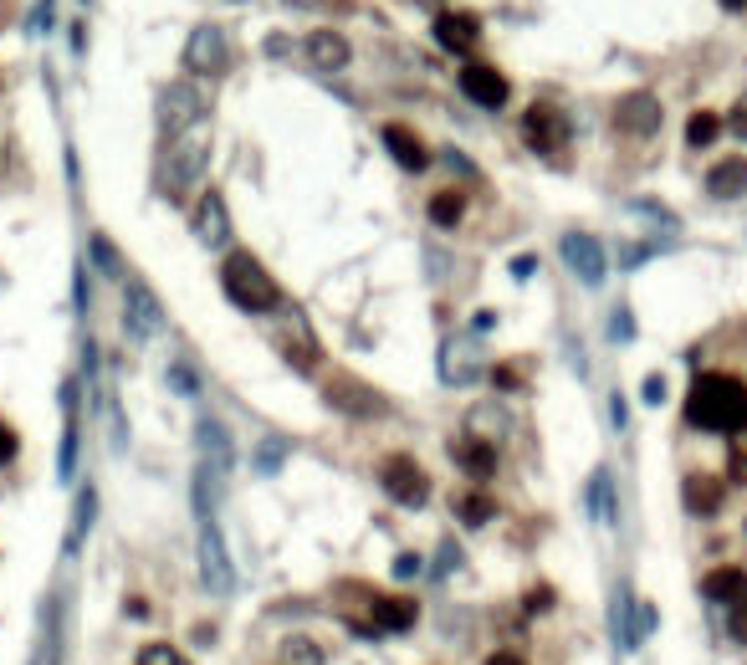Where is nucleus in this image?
I'll list each match as a JSON object with an SVG mask.
<instances>
[{
	"instance_id": "1",
	"label": "nucleus",
	"mask_w": 747,
	"mask_h": 665,
	"mask_svg": "<svg viewBox=\"0 0 747 665\" xmlns=\"http://www.w3.org/2000/svg\"><path fill=\"white\" fill-rule=\"evenodd\" d=\"M747 420V384L737 374H696L686 389V425L691 430H737Z\"/></svg>"
},
{
	"instance_id": "2",
	"label": "nucleus",
	"mask_w": 747,
	"mask_h": 665,
	"mask_svg": "<svg viewBox=\"0 0 747 665\" xmlns=\"http://www.w3.org/2000/svg\"><path fill=\"white\" fill-rule=\"evenodd\" d=\"M210 144H215L210 123H195L185 133H174L169 149H164V164H159V195L180 200L190 185H200L205 169H210Z\"/></svg>"
},
{
	"instance_id": "3",
	"label": "nucleus",
	"mask_w": 747,
	"mask_h": 665,
	"mask_svg": "<svg viewBox=\"0 0 747 665\" xmlns=\"http://www.w3.org/2000/svg\"><path fill=\"white\" fill-rule=\"evenodd\" d=\"M221 292L241 307V313H272V307H282L277 277H272L251 251H231V256L221 261Z\"/></svg>"
},
{
	"instance_id": "4",
	"label": "nucleus",
	"mask_w": 747,
	"mask_h": 665,
	"mask_svg": "<svg viewBox=\"0 0 747 665\" xmlns=\"http://www.w3.org/2000/svg\"><path fill=\"white\" fill-rule=\"evenodd\" d=\"M323 399L333 415H348V420H389V410H394L374 384H364L359 374H343V369H333L323 379Z\"/></svg>"
},
{
	"instance_id": "5",
	"label": "nucleus",
	"mask_w": 747,
	"mask_h": 665,
	"mask_svg": "<svg viewBox=\"0 0 747 665\" xmlns=\"http://www.w3.org/2000/svg\"><path fill=\"white\" fill-rule=\"evenodd\" d=\"M379 486H384V497L389 502H400V507H425L430 502V476L415 456L405 451H389L379 461Z\"/></svg>"
},
{
	"instance_id": "6",
	"label": "nucleus",
	"mask_w": 747,
	"mask_h": 665,
	"mask_svg": "<svg viewBox=\"0 0 747 665\" xmlns=\"http://www.w3.org/2000/svg\"><path fill=\"white\" fill-rule=\"evenodd\" d=\"M195 558H200V584H205V594L226 599V594L236 589V568H231V553H226V538H221V527H215V517L200 522Z\"/></svg>"
},
{
	"instance_id": "7",
	"label": "nucleus",
	"mask_w": 747,
	"mask_h": 665,
	"mask_svg": "<svg viewBox=\"0 0 747 665\" xmlns=\"http://www.w3.org/2000/svg\"><path fill=\"white\" fill-rule=\"evenodd\" d=\"M159 328H164V307H159L154 287H149L144 277H128V292H123V333L134 338V343H144V338H154Z\"/></svg>"
},
{
	"instance_id": "8",
	"label": "nucleus",
	"mask_w": 747,
	"mask_h": 665,
	"mask_svg": "<svg viewBox=\"0 0 747 665\" xmlns=\"http://www.w3.org/2000/svg\"><path fill=\"white\" fill-rule=\"evenodd\" d=\"M185 67L195 72V77H221L226 67H231V41H226V31L215 26V21H205V26H195L190 31V41H185Z\"/></svg>"
},
{
	"instance_id": "9",
	"label": "nucleus",
	"mask_w": 747,
	"mask_h": 665,
	"mask_svg": "<svg viewBox=\"0 0 747 665\" xmlns=\"http://www.w3.org/2000/svg\"><path fill=\"white\" fill-rule=\"evenodd\" d=\"M522 139L533 154H558L568 144V113L558 103H533L522 113Z\"/></svg>"
},
{
	"instance_id": "10",
	"label": "nucleus",
	"mask_w": 747,
	"mask_h": 665,
	"mask_svg": "<svg viewBox=\"0 0 747 665\" xmlns=\"http://www.w3.org/2000/svg\"><path fill=\"white\" fill-rule=\"evenodd\" d=\"M195 446H200V466L226 486V476H231V466H236V446H231L226 425L215 420V415H200V425H195Z\"/></svg>"
},
{
	"instance_id": "11",
	"label": "nucleus",
	"mask_w": 747,
	"mask_h": 665,
	"mask_svg": "<svg viewBox=\"0 0 747 665\" xmlns=\"http://www.w3.org/2000/svg\"><path fill=\"white\" fill-rule=\"evenodd\" d=\"M558 251H563V261H568V272H574L584 287H599V282H604V246H599L589 231H568V236L558 241Z\"/></svg>"
},
{
	"instance_id": "12",
	"label": "nucleus",
	"mask_w": 747,
	"mask_h": 665,
	"mask_svg": "<svg viewBox=\"0 0 747 665\" xmlns=\"http://www.w3.org/2000/svg\"><path fill=\"white\" fill-rule=\"evenodd\" d=\"M159 123H164L169 139L200 123V93H195V82H169V87H164V93H159Z\"/></svg>"
},
{
	"instance_id": "13",
	"label": "nucleus",
	"mask_w": 747,
	"mask_h": 665,
	"mask_svg": "<svg viewBox=\"0 0 747 665\" xmlns=\"http://www.w3.org/2000/svg\"><path fill=\"white\" fill-rule=\"evenodd\" d=\"M461 93H466L476 108H502V103L512 98V87H507V77H502L492 62H466V67H461Z\"/></svg>"
},
{
	"instance_id": "14",
	"label": "nucleus",
	"mask_w": 747,
	"mask_h": 665,
	"mask_svg": "<svg viewBox=\"0 0 747 665\" xmlns=\"http://www.w3.org/2000/svg\"><path fill=\"white\" fill-rule=\"evenodd\" d=\"M614 123H620L625 133H635V139H650V133H661L666 108H661L655 93H630V98L614 103Z\"/></svg>"
},
{
	"instance_id": "15",
	"label": "nucleus",
	"mask_w": 747,
	"mask_h": 665,
	"mask_svg": "<svg viewBox=\"0 0 747 665\" xmlns=\"http://www.w3.org/2000/svg\"><path fill=\"white\" fill-rule=\"evenodd\" d=\"M681 502H686L691 517H717L722 502H727V481H722V476H707V471H691V476L681 481Z\"/></svg>"
},
{
	"instance_id": "16",
	"label": "nucleus",
	"mask_w": 747,
	"mask_h": 665,
	"mask_svg": "<svg viewBox=\"0 0 747 665\" xmlns=\"http://www.w3.org/2000/svg\"><path fill=\"white\" fill-rule=\"evenodd\" d=\"M451 461H456V466H461L476 486L497 476V446H492V440H476V435L451 440Z\"/></svg>"
},
{
	"instance_id": "17",
	"label": "nucleus",
	"mask_w": 747,
	"mask_h": 665,
	"mask_svg": "<svg viewBox=\"0 0 747 665\" xmlns=\"http://www.w3.org/2000/svg\"><path fill=\"white\" fill-rule=\"evenodd\" d=\"M195 236L205 246H226L231 241V215H226V195L221 190H205L195 205Z\"/></svg>"
},
{
	"instance_id": "18",
	"label": "nucleus",
	"mask_w": 747,
	"mask_h": 665,
	"mask_svg": "<svg viewBox=\"0 0 747 665\" xmlns=\"http://www.w3.org/2000/svg\"><path fill=\"white\" fill-rule=\"evenodd\" d=\"M379 139H384V149L394 154V164H400V169H415V174H420V169L430 164V149H425V139H420L410 123H384Z\"/></svg>"
},
{
	"instance_id": "19",
	"label": "nucleus",
	"mask_w": 747,
	"mask_h": 665,
	"mask_svg": "<svg viewBox=\"0 0 747 665\" xmlns=\"http://www.w3.org/2000/svg\"><path fill=\"white\" fill-rule=\"evenodd\" d=\"M435 41H441L446 52H476L481 21L471 11H441V16H435Z\"/></svg>"
},
{
	"instance_id": "20",
	"label": "nucleus",
	"mask_w": 747,
	"mask_h": 665,
	"mask_svg": "<svg viewBox=\"0 0 747 665\" xmlns=\"http://www.w3.org/2000/svg\"><path fill=\"white\" fill-rule=\"evenodd\" d=\"M369 614H374V630H415V619H420V604L410 594H374L369 599Z\"/></svg>"
},
{
	"instance_id": "21",
	"label": "nucleus",
	"mask_w": 747,
	"mask_h": 665,
	"mask_svg": "<svg viewBox=\"0 0 747 665\" xmlns=\"http://www.w3.org/2000/svg\"><path fill=\"white\" fill-rule=\"evenodd\" d=\"M707 195L712 200H742L747 195V159L742 154H727L707 169Z\"/></svg>"
},
{
	"instance_id": "22",
	"label": "nucleus",
	"mask_w": 747,
	"mask_h": 665,
	"mask_svg": "<svg viewBox=\"0 0 747 665\" xmlns=\"http://www.w3.org/2000/svg\"><path fill=\"white\" fill-rule=\"evenodd\" d=\"M307 57H313V67H323V72H338V67L354 62V47H348V36H343V31L323 26V31L307 36Z\"/></svg>"
},
{
	"instance_id": "23",
	"label": "nucleus",
	"mask_w": 747,
	"mask_h": 665,
	"mask_svg": "<svg viewBox=\"0 0 747 665\" xmlns=\"http://www.w3.org/2000/svg\"><path fill=\"white\" fill-rule=\"evenodd\" d=\"M31 665H62V599L41 604V635H36Z\"/></svg>"
},
{
	"instance_id": "24",
	"label": "nucleus",
	"mask_w": 747,
	"mask_h": 665,
	"mask_svg": "<svg viewBox=\"0 0 747 665\" xmlns=\"http://www.w3.org/2000/svg\"><path fill=\"white\" fill-rule=\"evenodd\" d=\"M701 599H712V604H737L747 599V568H712L707 579H701Z\"/></svg>"
},
{
	"instance_id": "25",
	"label": "nucleus",
	"mask_w": 747,
	"mask_h": 665,
	"mask_svg": "<svg viewBox=\"0 0 747 665\" xmlns=\"http://www.w3.org/2000/svg\"><path fill=\"white\" fill-rule=\"evenodd\" d=\"M282 359H287L297 374H313V369H318V343H313V333L302 328V318H292V328L282 333Z\"/></svg>"
},
{
	"instance_id": "26",
	"label": "nucleus",
	"mask_w": 747,
	"mask_h": 665,
	"mask_svg": "<svg viewBox=\"0 0 747 665\" xmlns=\"http://www.w3.org/2000/svg\"><path fill=\"white\" fill-rule=\"evenodd\" d=\"M451 507H456L461 527H487V522L497 517V497L487 492V486H471V492H461Z\"/></svg>"
},
{
	"instance_id": "27",
	"label": "nucleus",
	"mask_w": 747,
	"mask_h": 665,
	"mask_svg": "<svg viewBox=\"0 0 747 665\" xmlns=\"http://www.w3.org/2000/svg\"><path fill=\"white\" fill-rule=\"evenodd\" d=\"M62 405H67V430H62V456H57V476L62 481H72V471H77V394H72V384L62 389Z\"/></svg>"
},
{
	"instance_id": "28",
	"label": "nucleus",
	"mask_w": 747,
	"mask_h": 665,
	"mask_svg": "<svg viewBox=\"0 0 747 665\" xmlns=\"http://www.w3.org/2000/svg\"><path fill=\"white\" fill-rule=\"evenodd\" d=\"M93 517H98V492H93V486H82V492H77V507H72V527H67V553L82 548V538H87V527H93Z\"/></svg>"
},
{
	"instance_id": "29",
	"label": "nucleus",
	"mask_w": 747,
	"mask_h": 665,
	"mask_svg": "<svg viewBox=\"0 0 747 665\" xmlns=\"http://www.w3.org/2000/svg\"><path fill=\"white\" fill-rule=\"evenodd\" d=\"M282 665H323V645L318 640H307V635H287L282 650H277Z\"/></svg>"
},
{
	"instance_id": "30",
	"label": "nucleus",
	"mask_w": 747,
	"mask_h": 665,
	"mask_svg": "<svg viewBox=\"0 0 747 665\" xmlns=\"http://www.w3.org/2000/svg\"><path fill=\"white\" fill-rule=\"evenodd\" d=\"M461 215H466V200H461L456 190H441V195L430 200V220H435L441 231H456V226H461Z\"/></svg>"
},
{
	"instance_id": "31",
	"label": "nucleus",
	"mask_w": 747,
	"mask_h": 665,
	"mask_svg": "<svg viewBox=\"0 0 747 665\" xmlns=\"http://www.w3.org/2000/svg\"><path fill=\"white\" fill-rule=\"evenodd\" d=\"M717 133H722V118H717V113H691V118H686V144H691V149H712Z\"/></svg>"
},
{
	"instance_id": "32",
	"label": "nucleus",
	"mask_w": 747,
	"mask_h": 665,
	"mask_svg": "<svg viewBox=\"0 0 747 665\" xmlns=\"http://www.w3.org/2000/svg\"><path fill=\"white\" fill-rule=\"evenodd\" d=\"M589 512H594V522H614V502H609V471H594V481H589Z\"/></svg>"
},
{
	"instance_id": "33",
	"label": "nucleus",
	"mask_w": 747,
	"mask_h": 665,
	"mask_svg": "<svg viewBox=\"0 0 747 665\" xmlns=\"http://www.w3.org/2000/svg\"><path fill=\"white\" fill-rule=\"evenodd\" d=\"M134 665H190V655L180 650V645H169V640H154V645H144L139 650V660Z\"/></svg>"
},
{
	"instance_id": "34",
	"label": "nucleus",
	"mask_w": 747,
	"mask_h": 665,
	"mask_svg": "<svg viewBox=\"0 0 747 665\" xmlns=\"http://www.w3.org/2000/svg\"><path fill=\"white\" fill-rule=\"evenodd\" d=\"M87 246H93V261H98V272H108V277H123V261H118V251H113V241H108V236H93Z\"/></svg>"
},
{
	"instance_id": "35",
	"label": "nucleus",
	"mask_w": 747,
	"mask_h": 665,
	"mask_svg": "<svg viewBox=\"0 0 747 665\" xmlns=\"http://www.w3.org/2000/svg\"><path fill=\"white\" fill-rule=\"evenodd\" d=\"M727 635H732L737 645H747V599H737V604L727 609Z\"/></svg>"
},
{
	"instance_id": "36",
	"label": "nucleus",
	"mask_w": 747,
	"mask_h": 665,
	"mask_svg": "<svg viewBox=\"0 0 747 665\" xmlns=\"http://www.w3.org/2000/svg\"><path fill=\"white\" fill-rule=\"evenodd\" d=\"M747 471V420L732 430V476H742Z\"/></svg>"
},
{
	"instance_id": "37",
	"label": "nucleus",
	"mask_w": 747,
	"mask_h": 665,
	"mask_svg": "<svg viewBox=\"0 0 747 665\" xmlns=\"http://www.w3.org/2000/svg\"><path fill=\"white\" fill-rule=\"evenodd\" d=\"M16 451H21V435H16L6 420H0V466H11V461H16Z\"/></svg>"
},
{
	"instance_id": "38",
	"label": "nucleus",
	"mask_w": 747,
	"mask_h": 665,
	"mask_svg": "<svg viewBox=\"0 0 747 665\" xmlns=\"http://www.w3.org/2000/svg\"><path fill=\"white\" fill-rule=\"evenodd\" d=\"M282 451H287L282 440H267V446H261V456H256V471H267V476H272V471L282 466Z\"/></svg>"
},
{
	"instance_id": "39",
	"label": "nucleus",
	"mask_w": 747,
	"mask_h": 665,
	"mask_svg": "<svg viewBox=\"0 0 747 665\" xmlns=\"http://www.w3.org/2000/svg\"><path fill=\"white\" fill-rule=\"evenodd\" d=\"M655 619H661V614H655V604H640V609H635V645L655 630Z\"/></svg>"
},
{
	"instance_id": "40",
	"label": "nucleus",
	"mask_w": 747,
	"mask_h": 665,
	"mask_svg": "<svg viewBox=\"0 0 747 665\" xmlns=\"http://www.w3.org/2000/svg\"><path fill=\"white\" fill-rule=\"evenodd\" d=\"M492 384H497V389H522V369H517V364H497V369H492Z\"/></svg>"
},
{
	"instance_id": "41",
	"label": "nucleus",
	"mask_w": 747,
	"mask_h": 665,
	"mask_svg": "<svg viewBox=\"0 0 747 665\" xmlns=\"http://www.w3.org/2000/svg\"><path fill=\"white\" fill-rule=\"evenodd\" d=\"M420 553H400V558H394V579H420Z\"/></svg>"
},
{
	"instance_id": "42",
	"label": "nucleus",
	"mask_w": 747,
	"mask_h": 665,
	"mask_svg": "<svg viewBox=\"0 0 747 665\" xmlns=\"http://www.w3.org/2000/svg\"><path fill=\"white\" fill-rule=\"evenodd\" d=\"M727 128H732L737 139L747 144V98H737V103H732V113H727Z\"/></svg>"
},
{
	"instance_id": "43",
	"label": "nucleus",
	"mask_w": 747,
	"mask_h": 665,
	"mask_svg": "<svg viewBox=\"0 0 747 665\" xmlns=\"http://www.w3.org/2000/svg\"><path fill=\"white\" fill-rule=\"evenodd\" d=\"M640 399H645V405H661V399H666V379H661V374H650V379H645V389H640Z\"/></svg>"
},
{
	"instance_id": "44",
	"label": "nucleus",
	"mask_w": 747,
	"mask_h": 665,
	"mask_svg": "<svg viewBox=\"0 0 747 665\" xmlns=\"http://www.w3.org/2000/svg\"><path fill=\"white\" fill-rule=\"evenodd\" d=\"M169 379H174V389H180V394H195V379H190V369H185V364H174V369H169Z\"/></svg>"
},
{
	"instance_id": "45",
	"label": "nucleus",
	"mask_w": 747,
	"mask_h": 665,
	"mask_svg": "<svg viewBox=\"0 0 747 665\" xmlns=\"http://www.w3.org/2000/svg\"><path fill=\"white\" fill-rule=\"evenodd\" d=\"M522 604H527V614H538V609H548V604H553V589H533Z\"/></svg>"
},
{
	"instance_id": "46",
	"label": "nucleus",
	"mask_w": 747,
	"mask_h": 665,
	"mask_svg": "<svg viewBox=\"0 0 747 665\" xmlns=\"http://www.w3.org/2000/svg\"><path fill=\"white\" fill-rule=\"evenodd\" d=\"M481 665H527V660H522L517 650H492V655L481 660Z\"/></svg>"
},
{
	"instance_id": "47",
	"label": "nucleus",
	"mask_w": 747,
	"mask_h": 665,
	"mask_svg": "<svg viewBox=\"0 0 747 665\" xmlns=\"http://www.w3.org/2000/svg\"><path fill=\"white\" fill-rule=\"evenodd\" d=\"M36 31H47L52 26V0H41V6H36V21H31Z\"/></svg>"
},
{
	"instance_id": "48",
	"label": "nucleus",
	"mask_w": 747,
	"mask_h": 665,
	"mask_svg": "<svg viewBox=\"0 0 747 665\" xmlns=\"http://www.w3.org/2000/svg\"><path fill=\"white\" fill-rule=\"evenodd\" d=\"M533 266H538L533 256H517V261H512V277H533Z\"/></svg>"
},
{
	"instance_id": "49",
	"label": "nucleus",
	"mask_w": 747,
	"mask_h": 665,
	"mask_svg": "<svg viewBox=\"0 0 747 665\" xmlns=\"http://www.w3.org/2000/svg\"><path fill=\"white\" fill-rule=\"evenodd\" d=\"M630 328H635L630 313H614V338H630Z\"/></svg>"
},
{
	"instance_id": "50",
	"label": "nucleus",
	"mask_w": 747,
	"mask_h": 665,
	"mask_svg": "<svg viewBox=\"0 0 747 665\" xmlns=\"http://www.w3.org/2000/svg\"><path fill=\"white\" fill-rule=\"evenodd\" d=\"M717 6H722V11H742V6H747V0H717Z\"/></svg>"
},
{
	"instance_id": "51",
	"label": "nucleus",
	"mask_w": 747,
	"mask_h": 665,
	"mask_svg": "<svg viewBox=\"0 0 747 665\" xmlns=\"http://www.w3.org/2000/svg\"><path fill=\"white\" fill-rule=\"evenodd\" d=\"M287 6H318V0H287Z\"/></svg>"
}]
</instances>
